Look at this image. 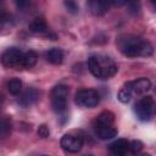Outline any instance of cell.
<instances>
[{
	"mask_svg": "<svg viewBox=\"0 0 156 156\" xmlns=\"http://www.w3.org/2000/svg\"><path fill=\"white\" fill-rule=\"evenodd\" d=\"M117 43L121 52L127 57H146L154 52L152 45L146 39L136 35H123L118 39Z\"/></svg>",
	"mask_w": 156,
	"mask_h": 156,
	"instance_id": "1",
	"label": "cell"
},
{
	"mask_svg": "<svg viewBox=\"0 0 156 156\" xmlns=\"http://www.w3.org/2000/svg\"><path fill=\"white\" fill-rule=\"evenodd\" d=\"M88 68L90 73L99 79H108L113 77L118 67L112 58L102 55H93L88 58Z\"/></svg>",
	"mask_w": 156,
	"mask_h": 156,
	"instance_id": "2",
	"label": "cell"
},
{
	"mask_svg": "<svg viewBox=\"0 0 156 156\" xmlns=\"http://www.w3.org/2000/svg\"><path fill=\"white\" fill-rule=\"evenodd\" d=\"M134 113L140 121H150L156 116V101L151 96L141 98L134 105Z\"/></svg>",
	"mask_w": 156,
	"mask_h": 156,
	"instance_id": "3",
	"label": "cell"
},
{
	"mask_svg": "<svg viewBox=\"0 0 156 156\" xmlns=\"http://www.w3.org/2000/svg\"><path fill=\"white\" fill-rule=\"evenodd\" d=\"M67 98H68V87H66L63 84H58L52 89V91H51V106L56 113L62 115L63 112H66Z\"/></svg>",
	"mask_w": 156,
	"mask_h": 156,
	"instance_id": "4",
	"label": "cell"
},
{
	"mask_svg": "<svg viewBox=\"0 0 156 156\" xmlns=\"http://www.w3.org/2000/svg\"><path fill=\"white\" fill-rule=\"evenodd\" d=\"M74 101L80 107L93 108L98 106V104L100 102V95L94 89H82L77 91L74 96Z\"/></svg>",
	"mask_w": 156,
	"mask_h": 156,
	"instance_id": "5",
	"label": "cell"
},
{
	"mask_svg": "<svg viewBox=\"0 0 156 156\" xmlns=\"http://www.w3.org/2000/svg\"><path fill=\"white\" fill-rule=\"evenodd\" d=\"M23 51L17 48H9L1 55V62L7 68H21V60H22Z\"/></svg>",
	"mask_w": 156,
	"mask_h": 156,
	"instance_id": "6",
	"label": "cell"
},
{
	"mask_svg": "<svg viewBox=\"0 0 156 156\" xmlns=\"http://www.w3.org/2000/svg\"><path fill=\"white\" fill-rule=\"evenodd\" d=\"M60 145L62 150L69 154H76L78 152L82 146H83V138L79 135H72V134H65L61 138Z\"/></svg>",
	"mask_w": 156,
	"mask_h": 156,
	"instance_id": "7",
	"label": "cell"
},
{
	"mask_svg": "<svg viewBox=\"0 0 156 156\" xmlns=\"http://www.w3.org/2000/svg\"><path fill=\"white\" fill-rule=\"evenodd\" d=\"M127 84L130 88L132 93L136 95H143L151 89V82L147 78H139L134 82H127Z\"/></svg>",
	"mask_w": 156,
	"mask_h": 156,
	"instance_id": "8",
	"label": "cell"
},
{
	"mask_svg": "<svg viewBox=\"0 0 156 156\" xmlns=\"http://www.w3.org/2000/svg\"><path fill=\"white\" fill-rule=\"evenodd\" d=\"M129 151V141L127 139H117L108 146L110 156H126Z\"/></svg>",
	"mask_w": 156,
	"mask_h": 156,
	"instance_id": "9",
	"label": "cell"
},
{
	"mask_svg": "<svg viewBox=\"0 0 156 156\" xmlns=\"http://www.w3.org/2000/svg\"><path fill=\"white\" fill-rule=\"evenodd\" d=\"M93 128H94V132H95L96 136L101 140L112 139L118 133L117 128H115L113 126H93Z\"/></svg>",
	"mask_w": 156,
	"mask_h": 156,
	"instance_id": "10",
	"label": "cell"
},
{
	"mask_svg": "<svg viewBox=\"0 0 156 156\" xmlns=\"http://www.w3.org/2000/svg\"><path fill=\"white\" fill-rule=\"evenodd\" d=\"M39 98V93L37 89L34 88H28L18 99V104L22 107H28L30 105H33Z\"/></svg>",
	"mask_w": 156,
	"mask_h": 156,
	"instance_id": "11",
	"label": "cell"
},
{
	"mask_svg": "<svg viewBox=\"0 0 156 156\" xmlns=\"http://www.w3.org/2000/svg\"><path fill=\"white\" fill-rule=\"evenodd\" d=\"M111 2L108 1H102V0H91L88 2V7L90 10V12L95 16H102L104 13L107 12V10L110 9Z\"/></svg>",
	"mask_w": 156,
	"mask_h": 156,
	"instance_id": "12",
	"label": "cell"
},
{
	"mask_svg": "<svg viewBox=\"0 0 156 156\" xmlns=\"http://www.w3.org/2000/svg\"><path fill=\"white\" fill-rule=\"evenodd\" d=\"M115 115L111 111H102L93 122V126H113Z\"/></svg>",
	"mask_w": 156,
	"mask_h": 156,
	"instance_id": "13",
	"label": "cell"
},
{
	"mask_svg": "<svg viewBox=\"0 0 156 156\" xmlns=\"http://www.w3.org/2000/svg\"><path fill=\"white\" fill-rule=\"evenodd\" d=\"M38 55L33 50H27L23 51L22 60H21V68H30L37 63Z\"/></svg>",
	"mask_w": 156,
	"mask_h": 156,
	"instance_id": "14",
	"label": "cell"
},
{
	"mask_svg": "<svg viewBox=\"0 0 156 156\" xmlns=\"http://www.w3.org/2000/svg\"><path fill=\"white\" fill-rule=\"evenodd\" d=\"M28 29L29 32L32 33H35V34H39V33H45L48 30V26H46V22L43 17H35L28 26Z\"/></svg>",
	"mask_w": 156,
	"mask_h": 156,
	"instance_id": "15",
	"label": "cell"
},
{
	"mask_svg": "<svg viewBox=\"0 0 156 156\" xmlns=\"http://www.w3.org/2000/svg\"><path fill=\"white\" fill-rule=\"evenodd\" d=\"M46 58L52 65H60L62 62V60H63V52L58 48H52V49H50L48 51Z\"/></svg>",
	"mask_w": 156,
	"mask_h": 156,
	"instance_id": "16",
	"label": "cell"
},
{
	"mask_svg": "<svg viewBox=\"0 0 156 156\" xmlns=\"http://www.w3.org/2000/svg\"><path fill=\"white\" fill-rule=\"evenodd\" d=\"M7 90L11 95H18L22 90V82L18 78H12L7 83Z\"/></svg>",
	"mask_w": 156,
	"mask_h": 156,
	"instance_id": "17",
	"label": "cell"
},
{
	"mask_svg": "<svg viewBox=\"0 0 156 156\" xmlns=\"http://www.w3.org/2000/svg\"><path fill=\"white\" fill-rule=\"evenodd\" d=\"M132 96H133V93H132L130 88L128 87V84L126 83V84L123 85V88L118 91V100H119L121 102H123V104H127V102L130 101Z\"/></svg>",
	"mask_w": 156,
	"mask_h": 156,
	"instance_id": "18",
	"label": "cell"
},
{
	"mask_svg": "<svg viewBox=\"0 0 156 156\" xmlns=\"http://www.w3.org/2000/svg\"><path fill=\"white\" fill-rule=\"evenodd\" d=\"M11 132V121L7 118H2L0 123V135L1 138H6Z\"/></svg>",
	"mask_w": 156,
	"mask_h": 156,
	"instance_id": "19",
	"label": "cell"
},
{
	"mask_svg": "<svg viewBox=\"0 0 156 156\" xmlns=\"http://www.w3.org/2000/svg\"><path fill=\"white\" fill-rule=\"evenodd\" d=\"M143 150V143L140 140H132L129 143V151L134 155H138Z\"/></svg>",
	"mask_w": 156,
	"mask_h": 156,
	"instance_id": "20",
	"label": "cell"
},
{
	"mask_svg": "<svg viewBox=\"0 0 156 156\" xmlns=\"http://www.w3.org/2000/svg\"><path fill=\"white\" fill-rule=\"evenodd\" d=\"M63 5L66 6L67 11L71 12V13H78L79 12V6L74 1H65Z\"/></svg>",
	"mask_w": 156,
	"mask_h": 156,
	"instance_id": "21",
	"label": "cell"
},
{
	"mask_svg": "<svg viewBox=\"0 0 156 156\" xmlns=\"http://www.w3.org/2000/svg\"><path fill=\"white\" fill-rule=\"evenodd\" d=\"M37 132H38V135H39L41 139H46V138L50 135V130H49V127H48L46 124H40Z\"/></svg>",
	"mask_w": 156,
	"mask_h": 156,
	"instance_id": "22",
	"label": "cell"
},
{
	"mask_svg": "<svg viewBox=\"0 0 156 156\" xmlns=\"http://www.w3.org/2000/svg\"><path fill=\"white\" fill-rule=\"evenodd\" d=\"M128 9H129V12L133 13V15H136L140 10V4L139 2H130L128 4Z\"/></svg>",
	"mask_w": 156,
	"mask_h": 156,
	"instance_id": "23",
	"label": "cell"
},
{
	"mask_svg": "<svg viewBox=\"0 0 156 156\" xmlns=\"http://www.w3.org/2000/svg\"><path fill=\"white\" fill-rule=\"evenodd\" d=\"M16 5H17L20 9H24V7H27V6L29 5V2H28V1H23V0H21V1H16Z\"/></svg>",
	"mask_w": 156,
	"mask_h": 156,
	"instance_id": "24",
	"label": "cell"
},
{
	"mask_svg": "<svg viewBox=\"0 0 156 156\" xmlns=\"http://www.w3.org/2000/svg\"><path fill=\"white\" fill-rule=\"evenodd\" d=\"M135 156H151V155L147 154V152H143V154H138V155H135Z\"/></svg>",
	"mask_w": 156,
	"mask_h": 156,
	"instance_id": "25",
	"label": "cell"
},
{
	"mask_svg": "<svg viewBox=\"0 0 156 156\" xmlns=\"http://www.w3.org/2000/svg\"><path fill=\"white\" fill-rule=\"evenodd\" d=\"M151 4H152L154 6H156V1H151Z\"/></svg>",
	"mask_w": 156,
	"mask_h": 156,
	"instance_id": "26",
	"label": "cell"
},
{
	"mask_svg": "<svg viewBox=\"0 0 156 156\" xmlns=\"http://www.w3.org/2000/svg\"><path fill=\"white\" fill-rule=\"evenodd\" d=\"M85 156H93V155H85Z\"/></svg>",
	"mask_w": 156,
	"mask_h": 156,
	"instance_id": "27",
	"label": "cell"
},
{
	"mask_svg": "<svg viewBox=\"0 0 156 156\" xmlns=\"http://www.w3.org/2000/svg\"><path fill=\"white\" fill-rule=\"evenodd\" d=\"M45 156H46V155H45Z\"/></svg>",
	"mask_w": 156,
	"mask_h": 156,
	"instance_id": "28",
	"label": "cell"
}]
</instances>
